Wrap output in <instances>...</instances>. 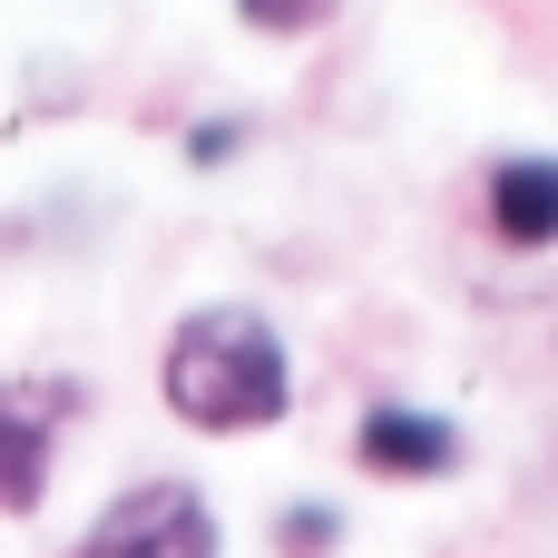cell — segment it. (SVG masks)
<instances>
[{
	"label": "cell",
	"mask_w": 558,
	"mask_h": 558,
	"mask_svg": "<svg viewBox=\"0 0 558 558\" xmlns=\"http://www.w3.org/2000/svg\"><path fill=\"white\" fill-rule=\"evenodd\" d=\"M157 402L206 432V441H245V432H275L294 412V353L275 333V314L255 304H196L167 324V353H157Z\"/></svg>",
	"instance_id": "6da1fadb"
},
{
	"label": "cell",
	"mask_w": 558,
	"mask_h": 558,
	"mask_svg": "<svg viewBox=\"0 0 558 558\" xmlns=\"http://www.w3.org/2000/svg\"><path fill=\"white\" fill-rule=\"evenodd\" d=\"M78 558H226V530L196 481H128L78 530Z\"/></svg>",
	"instance_id": "7a4b0ae2"
},
{
	"label": "cell",
	"mask_w": 558,
	"mask_h": 558,
	"mask_svg": "<svg viewBox=\"0 0 558 558\" xmlns=\"http://www.w3.org/2000/svg\"><path fill=\"white\" fill-rule=\"evenodd\" d=\"M88 412L69 373H10L0 383V520H29L59 481V432Z\"/></svg>",
	"instance_id": "3957f363"
},
{
	"label": "cell",
	"mask_w": 558,
	"mask_h": 558,
	"mask_svg": "<svg viewBox=\"0 0 558 558\" xmlns=\"http://www.w3.org/2000/svg\"><path fill=\"white\" fill-rule=\"evenodd\" d=\"M353 461L373 481H451L461 471V422H441L422 402H373L353 422Z\"/></svg>",
	"instance_id": "277c9868"
},
{
	"label": "cell",
	"mask_w": 558,
	"mask_h": 558,
	"mask_svg": "<svg viewBox=\"0 0 558 558\" xmlns=\"http://www.w3.org/2000/svg\"><path fill=\"white\" fill-rule=\"evenodd\" d=\"M481 206H490V235L500 245L549 255L558 245V157H500L490 186H481Z\"/></svg>",
	"instance_id": "5b68a950"
},
{
	"label": "cell",
	"mask_w": 558,
	"mask_h": 558,
	"mask_svg": "<svg viewBox=\"0 0 558 558\" xmlns=\"http://www.w3.org/2000/svg\"><path fill=\"white\" fill-rule=\"evenodd\" d=\"M275 549L284 558H333L343 549V510H333V500H294V510L275 520Z\"/></svg>",
	"instance_id": "8992f818"
},
{
	"label": "cell",
	"mask_w": 558,
	"mask_h": 558,
	"mask_svg": "<svg viewBox=\"0 0 558 558\" xmlns=\"http://www.w3.org/2000/svg\"><path fill=\"white\" fill-rule=\"evenodd\" d=\"M343 0H235V20L255 29V39H304V29H324Z\"/></svg>",
	"instance_id": "52a82bcc"
},
{
	"label": "cell",
	"mask_w": 558,
	"mask_h": 558,
	"mask_svg": "<svg viewBox=\"0 0 558 558\" xmlns=\"http://www.w3.org/2000/svg\"><path fill=\"white\" fill-rule=\"evenodd\" d=\"M245 147V118H206V128H186V167H226Z\"/></svg>",
	"instance_id": "ba28073f"
}]
</instances>
